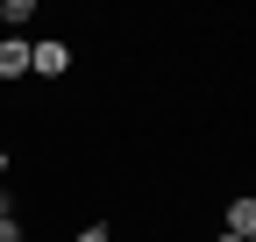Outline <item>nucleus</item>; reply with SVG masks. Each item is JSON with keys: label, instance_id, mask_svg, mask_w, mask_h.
Segmentation results:
<instances>
[{"label": "nucleus", "instance_id": "f257e3e1", "mask_svg": "<svg viewBox=\"0 0 256 242\" xmlns=\"http://www.w3.org/2000/svg\"><path fill=\"white\" fill-rule=\"evenodd\" d=\"M64 72H72L64 43H28V78H64Z\"/></svg>", "mask_w": 256, "mask_h": 242}, {"label": "nucleus", "instance_id": "f03ea898", "mask_svg": "<svg viewBox=\"0 0 256 242\" xmlns=\"http://www.w3.org/2000/svg\"><path fill=\"white\" fill-rule=\"evenodd\" d=\"M228 235L256 242V200H249V192H235V200H228Z\"/></svg>", "mask_w": 256, "mask_h": 242}, {"label": "nucleus", "instance_id": "7ed1b4c3", "mask_svg": "<svg viewBox=\"0 0 256 242\" xmlns=\"http://www.w3.org/2000/svg\"><path fill=\"white\" fill-rule=\"evenodd\" d=\"M0 78H28V43L22 36H0Z\"/></svg>", "mask_w": 256, "mask_h": 242}, {"label": "nucleus", "instance_id": "20e7f679", "mask_svg": "<svg viewBox=\"0 0 256 242\" xmlns=\"http://www.w3.org/2000/svg\"><path fill=\"white\" fill-rule=\"evenodd\" d=\"M28 14H36V0H8V8H0V22H8V28H22Z\"/></svg>", "mask_w": 256, "mask_h": 242}, {"label": "nucleus", "instance_id": "39448f33", "mask_svg": "<svg viewBox=\"0 0 256 242\" xmlns=\"http://www.w3.org/2000/svg\"><path fill=\"white\" fill-rule=\"evenodd\" d=\"M78 242H114V228H107V221H92V228H78Z\"/></svg>", "mask_w": 256, "mask_h": 242}, {"label": "nucleus", "instance_id": "423d86ee", "mask_svg": "<svg viewBox=\"0 0 256 242\" xmlns=\"http://www.w3.org/2000/svg\"><path fill=\"white\" fill-rule=\"evenodd\" d=\"M0 242H22V221L14 214H0Z\"/></svg>", "mask_w": 256, "mask_h": 242}, {"label": "nucleus", "instance_id": "0eeeda50", "mask_svg": "<svg viewBox=\"0 0 256 242\" xmlns=\"http://www.w3.org/2000/svg\"><path fill=\"white\" fill-rule=\"evenodd\" d=\"M214 242H242V235H228V228H220V235H214Z\"/></svg>", "mask_w": 256, "mask_h": 242}, {"label": "nucleus", "instance_id": "6e6552de", "mask_svg": "<svg viewBox=\"0 0 256 242\" xmlns=\"http://www.w3.org/2000/svg\"><path fill=\"white\" fill-rule=\"evenodd\" d=\"M0 178H8V150H0Z\"/></svg>", "mask_w": 256, "mask_h": 242}]
</instances>
